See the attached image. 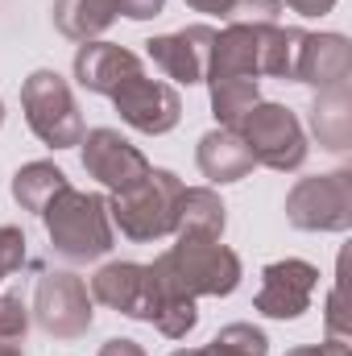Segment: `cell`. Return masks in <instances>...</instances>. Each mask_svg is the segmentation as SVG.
<instances>
[{"mask_svg":"<svg viewBox=\"0 0 352 356\" xmlns=\"http://www.w3.org/2000/svg\"><path fill=\"white\" fill-rule=\"evenodd\" d=\"M91 298L120 311V315H129V319L154 323L166 340H182L199 323L195 298L170 294L162 286V277L154 273V266H141V261H108V266H99L95 277H91Z\"/></svg>","mask_w":352,"mask_h":356,"instance_id":"cell-1","label":"cell"},{"mask_svg":"<svg viewBox=\"0 0 352 356\" xmlns=\"http://www.w3.org/2000/svg\"><path fill=\"white\" fill-rule=\"evenodd\" d=\"M42 224H46V236H50L54 253L75 261V266L95 261V257H104L112 249V216H108V199L104 195L63 186L46 203Z\"/></svg>","mask_w":352,"mask_h":356,"instance_id":"cell-2","label":"cell"},{"mask_svg":"<svg viewBox=\"0 0 352 356\" xmlns=\"http://www.w3.org/2000/svg\"><path fill=\"white\" fill-rule=\"evenodd\" d=\"M154 273L162 277V286L170 294L224 298V294H232L241 286V257L220 241H186V236H178L175 249H166L154 261Z\"/></svg>","mask_w":352,"mask_h":356,"instance_id":"cell-3","label":"cell"},{"mask_svg":"<svg viewBox=\"0 0 352 356\" xmlns=\"http://www.w3.org/2000/svg\"><path fill=\"white\" fill-rule=\"evenodd\" d=\"M182 178L175 170H158L150 166V175L141 178L137 186L120 191L108 199V216L120 228V236L145 245V241H162L175 232L178 220V199H182Z\"/></svg>","mask_w":352,"mask_h":356,"instance_id":"cell-4","label":"cell"},{"mask_svg":"<svg viewBox=\"0 0 352 356\" xmlns=\"http://www.w3.org/2000/svg\"><path fill=\"white\" fill-rule=\"evenodd\" d=\"M21 108H25V120L33 129V137L50 149H71L83 141V116H79V104L71 95V83L58 75V71H33L21 88Z\"/></svg>","mask_w":352,"mask_h":356,"instance_id":"cell-5","label":"cell"},{"mask_svg":"<svg viewBox=\"0 0 352 356\" xmlns=\"http://www.w3.org/2000/svg\"><path fill=\"white\" fill-rule=\"evenodd\" d=\"M237 133L245 137V145L253 149L257 166H269V170H298L307 162V133L298 124V116L286 108V104H253Z\"/></svg>","mask_w":352,"mask_h":356,"instance_id":"cell-6","label":"cell"},{"mask_svg":"<svg viewBox=\"0 0 352 356\" xmlns=\"http://www.w3.org/2000/svg\"><path fill=\"white\" fill-rule=\"evenodd\" d=\"M286 220L303 232H349L352 228V175L298 178L286 195Z\"/></svg>","mask_w":352,"mask_h":356,"instance_id":"cell-7","label":"cell"},{"mask_svg":"<svg viewBox=\"0 0 352 356\" xmlns=\"http://www.w3.org/2000/svg\"><path fill=\"white\" fill-rule=\"evenodd\" d=\"M33 319L46 336L54 340H79L91 332V290L88 282L71 269H50L38 277L33 290Z\"/></svg>","mask_w":352,"mask_h":356,"instance_id":"cell-8","label":"cell"},{"mask_svg":"<svg viewBox=\"0 0 352 356\" xmlns=\"http://www.w3.org/2000/svg\"><path fill=\"white\" fill-rule=\"evenodd\" d=\"M112 104H116L120 120H125L129 129L145 133V137H162V133H170L178 120H182V99H178V91L170 88V83H162V79H150L145 71L133 75L129 83H120V88L112 91Z\"/></svg>","mask_w":352,"mask_h":356,"instance_id":"cell-9","label":"cell"},{"mask_svg":"<svg viewBox=\"0 0 352 356\" xmlns=\"http://www.w3.org/2000/svg\"><path fill=\"white\" fill-rule=\"evenodd\" d=\"M79 145H83V170L91 178H99L112 195L137 186L141 178L150 175L145 154L133 141H125L116 129H91V133H83Z\"/></svg>","mask_w":352,"mask_h":356,"instance_id":"cell-10","label":"cell"},{"mask_svg":"<svg viewBox=\"0 0 352 356\" xmlns=\"http://www.w3.org/2000/svg\"><path fill=\"white\" fill-rule=\"evenodd\" d=\"M319 286V269L303 257H286L262 269V290L253 307L269 319H298L311 307V294Z\"/></svg>","mask_w":352,"mask_h":356,"instance_id":"cell-11","label":"cell"},{"mask_svg":"<svg viewBox=\"0 0 352 356\" xmlns=\"http://www.w3.org/2000/svg\"><path fill=\"white\" fill-rule=\"evenodd\" d=\"M216 29L211 25H186L178 33H162L145 42V54L154 58V67L175 79V83H203L207 79V54H211Z\"/></svg>","mask_w":352,"mask_h":356,"instance_id":"cell-12","label":"cell"},{"mask_svg":"<svg viewBox=\"0 0 352 356\" xmlns=\"http://www.w3.org/2000/svg\"><path fill=\"white\" fill-rule=\"evenodd\" d=\"M352 46L344 33H303L294 58V83H311L319 91L349 88Z\"/></svg>","mask_w":352,"mask_h":356,"instance_id":"cell-13","label":"cell"},{"mask_svg":"<svg viewBox=\"0 0 352 356\" xmlns=\"http://www.w3.org/2000/svg\"><path fill=\"white\" fill-rule=\"evenodd\" d=\"M141 71H145L141 58L133 50L116 46V42H83L75 50V79H79V88L95 91V95H108V99H112V91L120 83H129Z\"/></svg>","mask_w":352,"mask_h":356,"instance_id":"cell-14","label":"cell"},{"mask_svg":"<svg viewBox=\"0 0 352 356\" xmlns=\"http://www.w3.org/2000/svg\"><path fill=\"white\" fill-rule=\"evenodd\" d=\"M195 162H199V170H203L207 182H220V186L249 178L253 166H257V158H253V149L245 145V137H241L237 129H224V124L199 137Z\"/></svg>","mask_w":352,"mask_h":356,"instance_id":"cell-15","label":"cell"},{"mask_svg":"<svg viewBox=\"0 0 352 356\" xmlns=\"http://www.w3.org/2000/svg\"><path fill=\"white\" fill-rule=\"evenodd\" d=\"M224 203L211 186H186L182 199H178V220L175 232L186 236V241H220L224 236Z\"/></svg>","mask_w":352,"mask_h":356,"instance_id":"cell-16","label":"cell"},{"mask_svg":"<svg viewBox=\"0 0 352 356\" xmlns=\"http://www.w3.org/2000/svg\"><path fill=\"white\" fill-rule=\"evenodd\" d=\"M311 129L319 137L323 149L344 154L352 145V104H349V88H332L319 91L311 104Z\"/></svg>","mask_w":352,"mask_h":356,"instance_id":"cell-17","label":"cell"},{"mask_svg":"<svg viewBox=\"0 0 352 356\" xmlns=\"http://www.w3.org/2000/svg\"><path fill=\"white\" fill-rule=\"evenodd\" d=\"M116 17V0H54V25L71 42H95Z\"/></svg>","mask_w":352,"mask_h":356,"instance_id":"cell-18","label":"cell"},{"mask_svg":"<svg viewBox=\"0 0 352 356\" xmlns=\"http://www.w3.org/2000/svg\"><path fill=\"white\" fill-rule=\"evenodd\" d=\"M63 186H71V182H67V175H63L54 162H29V166H21V170L13 175V199H17L25 211L42 216L46 203H50Z\"/></svg>","mask_w":352,"mask_h":356,"instance_id":"cell-19","label":"cell"},{"mask_svg":"<svg viewBox=\"0 0 352 356\" xmlns=\"http://www.w3.org/2000/svg\"><path fill=\"white\" fill-rule=\"evenodd\" d=\"M211 83V116L224 124V129H237L241 116L262 104V91L257 79H241V75H228V79H207Z\"/></svg>","mask_w":352,"mask_h":356,"instance_id":"cell-20","label":"cell"},{"mask_svg":"<svg viewBox=\"0 0 352 356\" xmlns=\"http://www.w3.org/2000/svg\"><path fill=\"white\" fill-rule=\"evenodd\" d=\"M265 353H269V340L253 323H228V327H220V336L211 344L195 348V356H265Z\"/></svg>","mask_w":352,"mask_h":356,"instance_id":"cell-21","label":"cell"},{"mask_svg":"<svg viewBox=\"0 0 352 356\" xmlns=\"http://www.w3.org/2000/svg\"><path fill=\"white\" fill-rule=\"evenodd\" d=\"M29 332V311L17 294H0V348L4 344H25Z\"/></svg>","mask_w":352,"mask_h":356,"instance_id":"cell-22","label":"cell"},{"mask_svg":"<svg viewBox=\"0 0 352 356\" xmlns=\"http://www.w3.org/2000/svg\"><path fill=\"white\" fill-rule=\"evenodd\" d=\"M278 17H282V0H237L228 25L232 21L237 25H278Z\"/></svg>","mask_w":352,"mask_h":356,"instance_id":"cell-23","label":"cell"},{"mask_svg":"<svg viewBox=\"0 0 352 356\" xmlns=\"http://www.w3.org/2000/svg\"><path fill=\"white\" fill-rule=\"evenodd\" d=\"M21 266H25V232L13 224H0V282Z\"/></svg>","mask_w":352,"mask_h":356,"instance_id":"cell-24","label":"cell"},{"mask_svg":"<svg viewBox=\"0 0 352 356\" xmlns=\"http://www.w3.org/2000/svg\"><path fill=\"white\" fill-rule=\"evenodd\" d=\"M120 17H133V21H150L166 8V0H116Z\"/></svg>","mask_w":352,"mask_h":356,"instance_id":"cell-25","label":"cell"},{"mask_svg":"<svg viewBox=\"0 0 352 356\" xmlns=\"http://www.w3.org/2000/svg\"><path fill=\"white\" fill-rule=\"evenodd\" d=\"M286 356H349V344L344 340H323V344H307V348H290Z\"/></svg>","mask_w":352,"mask_h":356,"instance_id":"cell-26","label":"cell"},{"mask_svg":"<svg viewBox=\"0 0 352 356\" xmlns=\"http://www.w3.org/2000/svg\"><path fill=\"white\" fill-rule=\"evenodd\" d=\"M328 327H332L336 340H344V332H349V327H344V307H340V286L328 294Z\"/></svg>","mask_w":352,"mask_h":356,"instance_id":"cell-27","label":"cell"},{"mask_svg":"<svg viewBox=\"0 0 352 356\" xmlns=\"http://www.w3.org/2000/svg\"><path fill=\"white\" fill-rule=\"evenodd\" d=\"M99 356H145V348L137 344V340H125V336H116V340H108Z\"/></svg>","mask_w":352,"mask_h":356,"instance_id":"cell-28","label":"cell"},{"mask_svg":"<svg viewBox=\"0 0 352 356\" xmlns=\"http://www.w3.org/2000/svg\"><path fill=\"white\" fill-rule=\"evenodd\" d=\"M186 4H191L195 13H211V17H224V21H228L237 0H186Z\"/></svg>","mask_w":352,"mask_h":356,"instance_id":"cell-29","label":"cell"},{"mask_svg":"<svg viewBox=\"0 0 352 356\" xmlns=\"http://www.w3.org/2000/svg\"><path fill=\"white\" fill-rule=\"evenodd\" d=\"M294 13H303V17H323V13H332L336 8V0H286Z\"/></svg>","mask_w":352,"mask_h":356,"instance_id":"cell-30","label":"cell"},{"mask_svg":"<svg viewBox=\"0 0 352 356\" xmlns=\"http://www.w3.org/2000/svg\"><path fill=\"white\" fill-rule=\"evenodd\" d=\"M0 356H25V353H21V344H4V348H0Z\"/></svg>","mask_w":352,"mask_h":356,"instance_id":"cell-31","label":"cell"},{"mask_svg":"<svg viewBox=\"0 0 352 356\" xmlns=\"http://www.w3.org/2000/svg\"><path fill=\"white\" fill-rule=\"evenodd\" d=\"M170 356H195V348H178V353H170Z\"/></svg>","mask_w":352,"mask_h":356,"instance_id":"cell-32","label":"cell"},{"mask_svg":"<svg viewBox=\"0 0 352 356\" xmlns=\"http://www.w3.org/2000/svg\"><path fill=\"white\" fill-rule=\"evenodd\" d=\"M0 124H4V99H0Z\"/></svg>","mask_w":352,"mask_h":356,"instance_id":"cell-33","label":"cell"}]
</instances>
